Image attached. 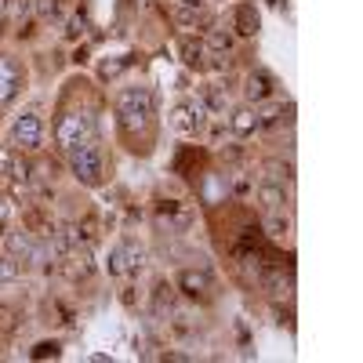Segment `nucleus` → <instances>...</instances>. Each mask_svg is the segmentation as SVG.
Returning a JSON list of instances; mask_svg holds the SVG:
<instances>
[{
	"label": "nucleus",
	"mask_w": 363,
	"mask_h": 363,
	"mask_svg": "<svg viewBox=\"0 0 363 363\" xmlns=\"http://www.w3.org/2000/svg\"><path fill=\"white\" fill-rule=\"evenodd\" d=\"M236 33L240 37H258L262 33V15L251 0H244V4L236 8Z\"/></svg>",
	"instance_id": "obj_8"
},
{
	"label": "nucleus",
	"mask_w": 363,
	"mask_h": 363,
	"mask_svg": "<svg viewBox=\"0 0 363 363\" xmlns=\"http://www.w3.org/2000/svg\"><path fill=\"white\" fill-rule=\"evenodd\" d=\"M229 128H233V135H240V138L255 135V131H258L255 106H240V109H233V116H229Z\"/></svg>",
	"instance_id": "obj_11"
},
{
	"label": "nucleus",
	"mask_w": 363,
	"mask_h": 363,
	"mask_svg": "<svg viewBox=\"0 0 363 363\" xmlns=\"http://www.w3.org/2000/svg\"><path fill=\"white\" fill-rule=\"evenodd\" d=\"M178 48H182V62H186V66H200V62H203V55H207L203 40H193V37H182Z\"/></svg>",
	"instance_id": "obj_13"
},
{
	"label": "nucleus",
	"mask_w": 363,
	"mask_h": 363,
	"mask_svg": "<svg viewBox=\"0 0 363 363\" xmlns=\"http://www.w3.org/2000/svg\"><path fill=\"white\" fill-rule=\"evenodd\" d=\"M58 352H62V345H58V342H44V345H37L33 356L40 359V356H58Z\"/></svg>",
	"instance_id": "obj_26"
},
{
	"label": "nucleus",
	"mask_w": 363,
	"mask_h": 363,
	"mask_svg": "<svg viewBox=\"0 0 363 363\" xmlns=\"http://www.w3.org/2000/svg\"><path fill=\"white\" fill-rule=\"evenodd\" d=\"M69 171H73L77 182H84V186H102L106 160H102V149H99L95 138H87V142L69 149Z\"/></svg>",
	"instance_id": "obj_2"
},
{
	"label": "nucleus",
	"mask_w": 363,
	"mask_h": 363,
	"mask_svg": "<svg viewBox=\"0 0 363 363\" xmlns=\"http://www.w3.org/2000/svg\"><path fill=\"white\" fill-rule=\"evenodd\" d=\"M258 203H262L265 215H269V211H284V203H287V186L262 182V186H258Z\"/></svg>",
	"instance_id": "obj_10"
},
{
	"label": "nucleus",
	"mask_w": 363,
	"mask_h": 363,
	"mask_svg": "<svg viewBox=\"0 0 363 363\" xmlns=\"http://www.w3.org/2000/svg\"><path fill=\"white\" fill-rule=\"evenodd\" d=\"M116 113H120V128H124L128 135H135V131H145L149 124H153L157 102H153V95H149V87L135 84V87H124L116 95Z\"/></svg>",
	"instance_id": "obj_1"
},
{
	"label": "nucleus",
	"mask_w": 363,
	"mask_h": 363,
	"mask_svg": "<svg viewBox=\"0 0 363 363\" xmlns=\"http://www.w3.org/2000/svg\"><path fill=\"white\" fill-rule=\"evenodd\" d=\"M178 4H182V8H189V11H203L207 0H178Z\"/></svg>",
	"instance_id": "obj_28"
},
{
	"label": "nucleus",
	"mask_w": 363,
	"mask_h": 363,
	"mask_svg": "<svg viewBox=\"0 0 363 363\" xmlns=\"http://www.w3.org/2000/svg\"><path fill=\"white\" fill-rule=\"evenodd\" d=\"M8 211H11V207H8V200H4V196H0V222H4V218H8Z\"/></svg>",
	"instance_id": "obj_29"
},
{
	"label": "nucleus",
	"mask_w": 363,
	"mask_h": 363,
	"mask_svg": "<svg viewBox=\"0 0 363 363\" xmlns=\"http://www.w3.org/2000/svg\"><path fill=\"white\" fill-rule=\"evenodd\" d=\"M178 287H182V294L196 298V294H207L211 291V277H207L203 269H182L178 272Z\"/></svg>",
	"instance_id": "obj_9"
},
{
	"label": "nucleus",
	"mask_w": 363,
	"mask_h": 363,
	"mask_svg": "<svg viewBox=\"0 0 363 363\" xmlns=\"http://www.w3.org/2000/svg\"><path fill=\"white\" fill-rule=\"evenodd\" d=\"M106 269L113 272V277H124V272H128V262H124V244H116V247L109 251V262H106Z\"/></svg>",
	"instance_id": "obj_22"
},
{
	"label": "nucleus",
	"mask_w": 363,
	"mask_h": 363,
	"mask_svg": "<svg viewBox=\"0 0 363 363\" xmlns=\"http://www.w3.org/2000/svg\"><path fill=\"white\" fill-rule=\"evenodd\" d=\"M29 11H33V0H15V4H11V15L15 18H26Z\"/></svg>",
	"instance_id": "obj_25"
},
{
	"label": "nucleus",
	"mask_w": 363,
	"mask_h": 363,
	"mask_svg": "<svg viewBox=\"0 0 363 363\" xmlns=\"http://www.w3.org/2000/svg\"><path fill=\"white\" fill-rule=\"evenodd\" d=\"M18 280V258L0 255V284H15Z\"/></svg>",
	"instance_id": "obj_21"
},
{
	"label": "nucleus",
	"mask_w": 363,
	"mask_h": 363,
	"mask_svg": "<svg viewBox=\"0 0 363 363\" xmlns=\"http://www.w3.org/2000/svg\"><path fill=\"white\" fill-rule=\"evenodd\" d=\"M84 29H87V22H84V18H73V22H69V29H66V37H80Z\"/></svg>",
	"instance_id": "obj_27"
},
{
	"label": "nucleus",
	"mask_w": 363,
	"mask_h": 363,
	"mask_svg": "<svg viewBox=\"0 0 363 363\" xmlns=\"http://www.w3.org/2000/svg\"><path fill=\"white\" fill-rule=\"evenodd\" d=\"M91 135H95V120H91L87 113H66L55 128V142L62 149H73V145L87 142Z\"/></svg>",
	"instance_id": "obj_3"
},
{
	"label": "nucleus",
	"mask_w": 363,
	"mask_h": 363,
	"mask_svg": "<svg viewBox=\"0 0 363 363\" xmlns=\"http://www.w3.org/2000/svg\"><path fill=\"white\" fill-rule=\"evenodd\" d=\"M207 106L200 102V95L196 99H182L178 106H174V113H171V124L182 131V135H200L203 128H207Z\"/></svg>",
	"instance_id": "obj_4"
},
{
	"label": "nucleus",
	"mask_w": 363,
	"mask_h": 363,
	"mask_svg": "<svg viewBox=\"0 0 363 363\" xmlns=\"http://www.w3.org/2000/svg\"><path fill=\"white\" fill-rule=\"evenodd\" d=\"M0 8H4V4H0Z\"/></svg>",
	"instance_id": "obj_30"
},
{
	"label": "nucleus",
	"mask_w": 363,
	"mask_h": 363,
	"mask_svg": "<svg viewBox=\"0 0 363 363\" xmlns=\"http://www.w3.org/2000/svg\"><path fill=\"white\" fill-rule=\"evenodd\" d=\"M153 309L164 316V313H171V287L167 284H160L157 287V298H153Z\"/></svg>",
	"instance_id": "obj_24"
},
{
	"label": "nucleus",
	"mask_w": 363,
	"mask_h": 363,
	"mask_svg": "<svg viewBox=\"0 0 363 363\" xmlns=\"http://www.w3.org/2000/svg\"><path fill=\"white\" fill-rule=\"evenodd\" d=\"M272 91H277V77H272L269 69H255L251 77H247V84H244V95H247V102H265V99H272Z\"/></svg>",
	"instance_id": "obj_7"
},
{
	"label": "nucleus",
	"mask_w": 363,
	"mask_h": 363,
	"mask_svg": "<svg viewBox=\"0 0 363 363\" xmlns=\"http://www.w3.org/2000/svg\"><path fill=\"white\" fill-rule=\"evenodd\" d=\"M33 11L40 22H51V18H58V0H33Z\"/></svg>",
	"instance_id": "obj_23"
},
{
	"label": "nucleus",
	"mask_w": 363,
	"mask_h": 363,
	"mask_svg": "<svg viewBox=\"0 0 363 363\" xmlns=\"http://www.w3.org/2000/svg\"><path fill=\"white\" fill-rule=\"evenodd\" d=\"M200 102L207 106V113H215V116H222V113L229 109V99H225V91H222V87H203Z\"/></svg>",
	"instance_id": "obj_15"
},
{
	"label": "nucleus",
	"mask_w": 363,
	"mask_h": 363,
	"mask_svg": "<svg viewBox=\"0 0 363 363\" xmlns=\"http://www.w3.org/2000/svg\"><path fill=\"white\" fill-rule=\"evenodd\" d=\"M265 182H277V186H291V164H280V160H265Z\"/></svg>",
	"instance_id": "obj_16"
},
{
	"label": "nucleus",
	"mask_w": 363,
	"mask_h": 363,
	"mask_svg": "<svg viewBox=\"0 0 363 363\" xmlns=\"http://www.w3.org/2000/svg\"><path fill=\"white\" fill-rule=\"evenodd\" d=\"M207 48L211 51H233V33H225V29H211V33H207Z\"/></svg>",
	"instance_id": "obj_20"
},
{
	"label": "nucleus",
	"mask_w": 363,
	"mask_h": 363,
	"mask_svg": "<svg viewBox=\"0 0 363 363\" xmlns=\"http://www.w3.org/2000/svg\"><path fill=\"white\" fill-rule=\"evenodd\" d=\"M225 193H229L225 174H207V178H203V203H218Z\"/></svg>",
	"instance_id": "obj_14"
},
{
	"label": "nucleus",
	"mask_w": 363,
	"mask_h": 363,
	"mask_svg": "<svg viewBox=\"0 0 363 363\" xmlns=\"http://www.w3.org/2000/svg\"><path fill=\"white\" fill-rule=\"evenodd\" d=\"M225 186H229V193H233V196H247L255 182H251V174H247V171H236L233 178H225Z\"/></svg>",
	"instance_id": "obj_19"
},
{
	"label": "nucleus",
	"mask_w": 363,
	"mask_h": 363,
	"mask_svg": "<svg viewBox=\"0 0 363 363\" xmlns=\"http://www.w3.org/2000/svg\"><path fill=\"white\" fill-rule=\"evenodd\" d=\"M262 229H265V236L272 240V244H284V240L291 236V222H287L284 211H269L265 222H262Z\"/></svg>",
	"instance_id": "obj_12"
},
{
	"label": "nucleus",
	"mask_w": 363,
	"mask_h": 363,
	"mask_svg": "<svg viewBox=\"0 0 363 363\" xmlns=\"http://www.w3.org/2000/svg\"><path fill=\"white\" fill-rule=\"evenodd\" d=\"M22 87V66L15 58H4L0 55V106H8Z\"/></svg>",
	"instance_id": "obj_6"
},
{
	"label": "nucleus",
	"mask_w": 363,
	"mask_h": 363,
	"mask_svg": "<svg viewBox=\"0 0 363 363\" xmlns=\"http://www.w3.org/2000/svg\"><path fill=\"white\" fill-rule=\"evenodd\" d=\"M262 280H265V287H269L272 298H287V294H291V280H284L280 272H265Z\"/></svg>",
	"instance_id": "obj_18"
},
{
	"label": "nucleus",
	"mask_w": 363,
	"mask_h": 363,
	"mask_svg": "<svg viewBox=\"0 0 363 363\" xmlns=\"http://www.w3.org/2000/svg\"><path fill=\"white\" fill-rule=\"evenodd\" d=\"M124 262H128V272H142L145 269V247L124 240Z\"/></svg>",
	"instance_id": "obj_17"
},
{
	"label": "nucleus",
	"mask_w": 363,
	"mask_h": 363,
	"mask_svg": "<svg viewBox=\"0 0 363 363\" xmlns=\"http://www.w3.org/2000/svg\"><path fill=\"white\" fill-rule=\"evenodd\" d=\"M40 142H44V120H40V113H33V109H26L22 116H15V124H11V145H18V149H40Z\"/></svg>",
	"instance_id": "obj_5"
}]
</instances>
